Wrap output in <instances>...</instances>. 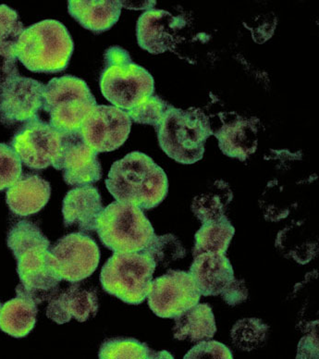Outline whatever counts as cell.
<instances>
[{
	"mask_svg": "<svg viewBox=\"0 0 319 359\" xmlns=\"http://www.w3.org/2000/svg\"><path fill=\"white\" fill-rule=\"evenodd\" d=\"M233 198V194L230 185L222 180H217L207 191L194 198L191 205V211L204 224L225 215Z\"/></svg>",
	"mask_w": 319,
	"mask_h": 359,
	"instance_id": "25",
	"label": "cell"
},
{
	"mask_svg": "<svg viewBox=\"0 0 319 359\" xmlns=\"http://www.w3.org/2000/svg\"><path fill=\"white\" fill-rule=\"evenodd\" d=\"M174 320V338L179 341L197 343L211 340L217 332L216 320L208 304H196Z\"/></svg>",
	"mask_w": 319,
	"mask_h": 359,
	"instance_id": "23",
	"label": "cell"
},
{
	"mask_svg": "<svg viewBox=\"0 0 319 359\" xmlns=\"http://www.w3.org/2000/svg\"><path fill=\"white\" fill-rule=\"evenodd\" d=\"M62 133V149L54 169L63 172L67 184L85 187L95 184L102 178V168L98 153L83 140L79 131Z\"/></svg>",
	"mask_w": 319,
	"mask_h": 359,
	"instance_id": "13",
	"label": "cell"
},
{
	"mask_svg": "<svg viewBox=\"0 0 319 359\" xmlns=\"http://www.w3.org/2000/svg\"><path fill=\"white\" fill-rule=\"evenodd\" d=\"M45 86L18 74L0 88V121L6 126L25 123L39 118Z\"/></svg>",
	"mask_w": 319,
	"mask_h": 359,
	"instance_id": "14",
	"label": "cell"
},
{
	"mask_svg": "<svg viewBox=\"0 0 319 359\" xmlns=\"http://www.w3.org/2000/svg\"><path fill=\"white\" fill-rule=\"evenodd\" d=\"M201 297L189 271L170 269L152 280L147 302L158 317L175 318L198 304Z\"/></svg>",
	"mask_w": 319,
	"mask_h": 359,
	"instance_id": "9",
	"label": "cell"
},
{
	"mask_svg": "<svg viewBox=\"0 0 319 359\" xmlns=\"http://www.w3.org/2000/svg\"><path fill=\"white\" fill-rule=\"evenodd\" d=\"M16 294L0 309V330L11 337L22 338L36 325L39 304L22 285L17 286Z\"/></svg>",
	"mask_w": 319,
	"mask_h": 359,
	"instance_id": "21",
	"label": "cell"
},
{
	"mask_svg": "<svg viewBox=\"0 0 319 359\" xmlns=\"http://www.w3.org/2000/svg\"><path fill=\"white\" fill-rule=\"evenodd\" d=\"M7 243L25 291L37 304L51 299L62 280L52 265L50 242L39 226L28 221L17 222L8 231Z\"/></svg>",
	"mask_w": 319,
	"mask_h": 359,
	"instance_id": "1",
	"label": "cell"
},
{
	"mask_svg": "<svg viewBox=\"0 0 319 359\" xmlns=\"http://www.w3.org/2000/svg\"><path fill=\"white\" fill-rule=\"evenodd\" d=\"M233 116L229 121H223L222 126L213 132V135L219 141L223 154L245 161L257 151L259 120L254 117Z\"/></svg>",
	"mask_w": 319,
	"mask_h": 359,
	"instance_id": "17",
	"label": "cell"
},
{
	"mask_svg": "<svg viewBox=\"0 0 319 359\" xmlns=\"http://www.w3.org/2000/svg\"><path fill=\"white\" fill-rule=\"evenodd\" d=\"M74 48L68 29L55 20H45L25 29L15 55L29 71L55 74L68 67Z\"/></svg>",
	"mask_w": 319,
	"mask_h": 359,
	"instance_id": "4",
	"label": "cell"
},
{
	"mask_svg": "<svg viewBox=\"0 0 319 359\" xmlns=\"http://www.w3.org/2000/svg\"><path fill=\"white\" fill-rule=\"evenodd\" d=\"M235 233V228L228 217L202 224L194 236V257L203 253L225 255Z\"/></svg>",
	"mask_w": 319,
	"mask_h": 359,
	"instance_id": "24",
	"label": "cell"
},
{
	"mask_svg": "<svg viewBox=\"0 0 319 359\" xmlns=\"http://www.w3.org/2000/svg\"><path fill=\"white\" fill-rule=\"evenodd\" d=\"M104 210L102 199L97 188L85 185L67 193L62 204L65 227L76 226L81 233L97 230L98 216Z\"/></svg>",
	"mask_w": 319,
	"mask_h": 359,
	"instance_id": "18",
	"label": "cell"
},
{
	"mask_svg": "<svg viewBox=\"0 0 319 359\" xmlns=\"http://www.w3.org/2000/svg\"><path fill=\"white\" fill-rule=\"evenodd\" d=\"M25 29L15 11L0 5V55L16 57L15 46Z\"/></svg>",
	"mask_w": 319,
	"mask_h": 359,
	"instance_id": "28",
	"label": "cell"
},
{
	"mask_svg": "<svg viewBox=\"0 0 319 359\" xmlns=\"http://www.w3.org/2000/svg\"><path fill=\"white\" fill-rule=\"evenodd\" d=\"M52 265L62 280L74 283L91 276L97 269L100 251L97 243L83 233L62 237L50 248Z\"/></svg>",
	"mask_w": 319,
	"mask_h": 359,
	"instance_id": "10",
	"label": "cell"
},
{
	"mask_svg": "<svg viewBox=\"0 0 319 359\" xmlns=\"http://www.w3.org/2000/svg\"><path fill=\"white\" fill-rule=\"evenodd\" d=\"M0 309H1V304H0Z\"/></svg>",
	"mask_w": 319,
	"mask_h": 359,
	"instance_id": "36",
	"label": "cell"
},
{
	"mask_svg": "<svg viewBox=\"0 0 319 359\" xmlns=\"http://www.w3.org/2000/svg\"><path fill=\"white\" fill-rule=\"evenodd\" d=\"M184 359H233L230 348L217 341H201L191 347Z\"/></svg>",
	"mask_w": 319,
	"mask_h": 359,
	"instance_id": "32",
	"label": "cell"
},
{
	"mask_svg": "<svg viewBox=\"0 0 319 359\" xmlns=\"http://www.w3.org/2000/svg\"><path fill=\"white\" fill-rule=\"evenodd\" d=\"M113 198L130 203L141 210H152L161 205L169 192V181L164 170L144 153H129L114 162L106 180Z\"/></svg>",
	"mask_w": 319,
	"mask_h": 359,
	"instance_id": "2",
	"label": "cell"
},
{
	"mask_svg": "<svg viewBox=\"0 0 319 359\" xmlns=\"http://www.w3.org/2000/svg\"><path fill=\"white\" fill-rule=\"evenodd\" d=\"M98 311L95 290H86L74 283L59 295L55 294L46 309V317L57 324L68 323L72 318L85 323Z\"/></svg>",
	"mask_w": 319,
	"mask_h": 359,
	"instance_id": "19",
	"label": "cell"
},
{
	"mask_svg": "<svg viewBox=\"0 0 319 359\" xmlns=\"http://www.w3.org/2000/svg\"><path fill=\"white\" fill-rule=\"evenodd\" d=\"M318 339L317 334L301 338L298 346L297 358H318Z\"/></svg>",
	"mask_w": 319,
	"mask_h": 359,
	"instance_id": "34",
	"label": "cell"
},
{
	"mask_svg": "<svg viewBox=\"0 0 319 359\" xmlns=\"http://www.w3.org/2000/svg\"><path fill=\"white\" fill-rule=\"evenodd\" d=\"M133 121L125 111L97 105L81 126L83 140L97 153L111 152L125 143Z\"/></svg>",
	"mask_w": 319,
	"mask_h": 359,
	"instance_id": "12",
	"label": "cell"
},
{
	"mask_svg": "<svg viewBox=\"0 0 319 359\" xmlns=\"http://www.w3.org/2000/svg\"><path fill=\"white\" fill-rule=\"evenodd\" d=\"M100 88L113 106L128 111L154 95L155 81L149 71L133 62L125 49L111 46L105 52Z\"/></svg>",
	"mask_w": 319,
	"mask_h": 359,
	"instance_id": "5",
	"label": "cell"
},
{
	"mask_svg": "<svg viewBox=\"0 0 319 359\" xmlns=\"http://www.w3.org/2000/svg\"><path fill=\"white\" fill-rule=\"evenodd\" d=\"M222 297L223 300L231 306H235L245 302L248 297V291L246 289L245 280H235L231 287L224 294H222Z\"/></svg>",
	"mask_w": 319,
	"mask_h": 359,
	"instance_id": "33",
	"label": "cell"
},
{
	"mask_svg": "<svg viewBox=\"0 0 319 359\" xmlns=\"http://www.w3.org/2000/svg\"><path fill=\"white\" fill-rule=\"evenodd\" d=\"M98 358L100 359H151L174 358L168 351L156 352L147 344L133 338L109 339L102 344Z\"/></svg>",
	"mask_w": 319,
	"mask_h": 359,
	"instance_id": "26",
	"label": "cell"
},
{
	"mask_svg": "<svg viewBox=\"0 0 319 359\" xmlns=\"http://www.w3.org/2000/svg\"><path fill=\"white\" fill-rule=\"evenodd\" d=\"M98 236L113 252H141L155 236V230L143 210L124 202H113L98 216Z\"/></svg>",
	"mask_w": 319,
	"mask_h": 359,
	"instance_id": "7",
	"label": "cell"
},
{
	"mask_svg": "<svg viewBox=\"0 0 319 359\" xmlns=\"http://www.w3.org/2000/svg\"><path fill=\"white\" fill-rule=\"evenodd\" d=\"M156 131L159 146L168 157L184 165L201 161L205 144L213 135L210 118L202 109H182L170 105Z\"/></svg>",
	"mask_w": 319,
	"mask_h": 359,
	"instance_id": "3",
	"label": "cell"
},
{
	"mask_svg": "<svg viewBox=\"0 0 319 359\" xmlns=\"http://www.w3.org/2000/svg\"><path fill=\"white\" fill-rule=\"evenodd\" d=\"M189 272L204 297L224 294L236 280L230 259L223 254L203 253L194 257Z\"/></svg>",
	"mask_w": 319,
	"mask_h": 359,
	"instance_id": "16",
	"label": "cell"
},
{
	"mask_svg": "<svg viewBox=\"0 0 319 359\" xmlns=\"http://www.w3.org/2000/svg\"><path fill=\"white\" fill-rule=\"evenodd\" d=\"M97 101L85 81L65 75L53 78L45 86L43 111L48 113L49 123L57 131H79Z\"/></svg>",
	"mask_w": 319,
	"mask_h": 359,
	"instance_id": "8",
	"label": "cell"
},
{
	"mask_svg": "<svg viewBox=\"0 0 319 359\" xmlns=\"http://www.w3.org/2000/svg\"><path fill=\"white\" fill-rule=\"evenodd\" d=\"M169 104L156 95H150L142 100L135 108L126 111L130 120L136 123L149 124L156 127L161 123Z\"/></svg>",
	"mask_w": 319,
	"mask_h": 359,
	"instance_id": "30",
	"label": "cell"
},
{
	"mask_svg": "<svg viewBox=\"0 0 319 359\" xmlns=\"http://www.w3.org/2000/svg\"><path fill=\"white\" fill-rule=\"evenodd\" d=\"M185 25L181 17L163 10L147 11L136 26L138 45L151 54H162L175 44L177 32Z\"/></svg>",
	"mask_w": 319,
	"mask_h": 359,
	"instance_id": "15",
	"label": "cell"
},
{
	"mask_svg": "<svg viewBox=\"0 0 319 359\" xmlns=\"http://www.w3.org/2000/svg\"><path fill=\"white\" fill-rule=\"evenodd\" d=\"M121 6L130 10H153L156 1H121Z\"/></svg>",
	"mask_w": 319,
	"mask_h": 359,
	"instance_id": "35",
	"label": "cell"
},
{
	"mask_svg": "<svg viewBox=\"0 0 319 359\" xmlns=\"http://www.w3.org/2000/svg\"><path fill=\"white\" fill-rule=\"evenodd\" d=\"M51 195L50 184L36 175H25L8 188L6 201L20 217L34 215L45 207Z\"/></svg>",
	"mask_w": 319,
	"mask_h": 359,
	"instance_id": "20",
	"label": "cell"
},
{
	"mask_svg": "<svg viewBox=\"0 0 319 359\" xmlns=\"http://www.w3.org/2000/svg\"><path fill=\"white\" fill-rule=\"evenodd\" d=\"M269 326L257 318H243L231 329V337L235 346L243 351H253L265 343Z\"/></svg>",
	"mask_w": 319,
	"mask_h": 359,
	"instance_id": "27",
	"label": "cell"
},
{
	"mask_svg": "<svg viewBox=\"0 0 319 359\" xmlns=\"http://www.w3.org/2000/svg\"><path fill=\"white\" fill-rule=\"evenodd\" d=\"M21 159L13 147L0 143V191L10 188L21 177Z\"/></svg>",
	"mask_w": 319,
	"mask_h": 359,
	"instance_id": "31",
	"label": "cell"
},
{
	"mask_svg": "<svg viewBox=\"0 0 319 359\" xmlns=\"http://www.w3.org/2000/svg\"><path fill=\"white\" fill-rule=\"evenodd\" d=\"M11 147L22 163L33 170L53 166L62 149V133L40 118L25 123L13 136Z\"/></svg>",
	"mask_w": 319,
	"mask_h": 359,
	"instance_id": "11",
	"label": "cell"
},
{
	"mask_svg": "<svg viewBox=\"0 0 319 359\" xmlns=\"http://www.w3.org/2000/svg\"><path fill=\"white\" fill-rule=\"evenodd\" d=\"M121 1H68L69 15L87 30L100 34L109 30L120 19Z\"/></svg>",
	"mask_w": 319,
	"mask_h": 359,
	"instance_id": "22",
	"label": "cell"
},
{
	"mask_svg": "<svg viewBox=\"0 0 319 359\" xmlns=\"http://www.w3.org/2000/svg\"><path fill=\"white\" fill-rule=\"evenodd\" d=\"M156 267L144 251L114 252L103 266L100 283L107 294L129 305H140L149 295Z\"/></svg>",
	"mask_w": 319,
	"mask_h": 359,
	"instance_id": "6",
	"label": "cell"
},
{
	"mask_svg": "<svg viewBox=\"0 0 319 359\" xmlns=\"http://www.w3.org/2000/svg\"><path fill=\"white\" fill-rule=\"evenodd\" d=\"M155 260L156 266L163 264L165 267L177 259H184L186 250L173 234L153 237L149 245L143 250Z\"/></svg>",
	"mask_w": 319,
	"mask_h": 359,
	"instance_id": "29",
	"label": "cell"
}]
</instances>
